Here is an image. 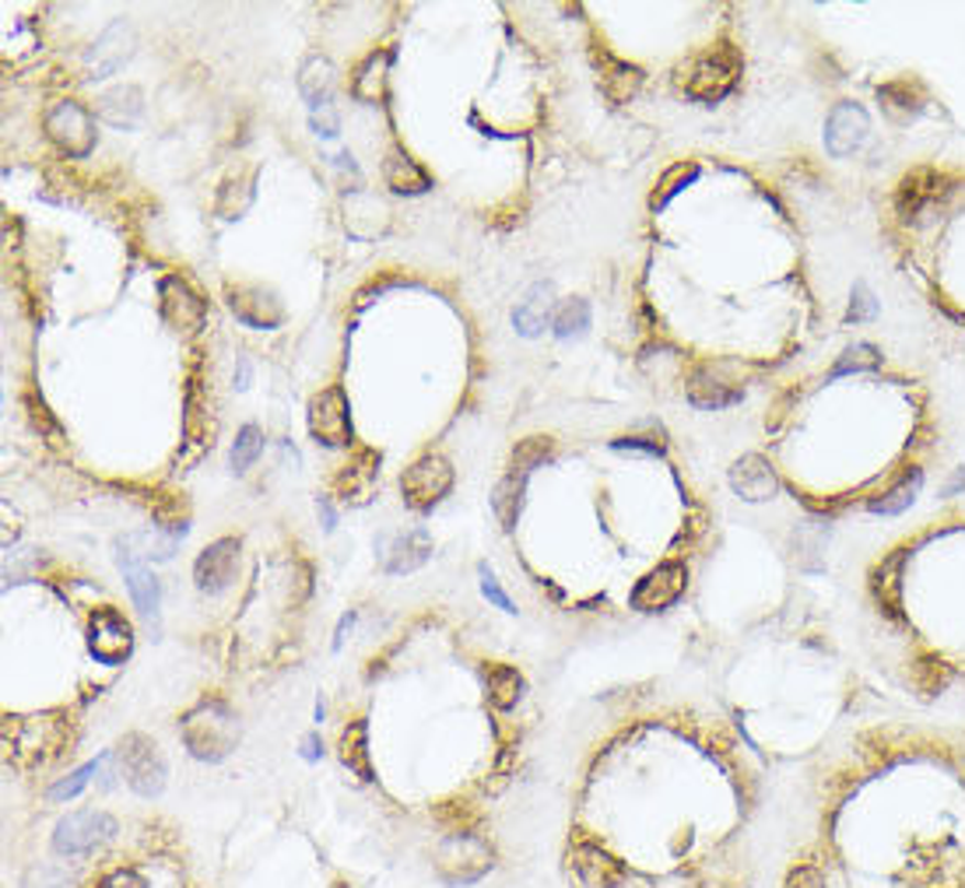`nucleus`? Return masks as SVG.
<instances>
[{"mask_svg": "<svg viewBox=\"0 0 965 888\" xmlns=\"http://www.w3.org/2000/svg\"><path fill=\"white\" fill-rule=\"evenodd\" d=\"M741 53L730 43H717L703 49L699 57L685 60L674 70V85L677 92H685L695 102H720L723 95L734 92V85L741 78Z\"/></svg>", "mask_w": 965, "mask_h": 888, "instance_id": "1", "label": "nucleus"}, {"mask_svg": "<svg viewBox=\"0 0 965 888\" xmlns=\"http://www.w3.org/2000/svg\"><path fill=\"white\" fill-rule=\"evenodd\" d=\"M180 734L193 758L222 762L239 741V717L222 699H201L180 720Z\"/></svg>", "mask_w": 965, "mask_h": 888, "instance_id": "2", "label": "nucleus"}, {"mask_svg": "<svg viewBox=\"0 0 965 888\" xmlns=\"http://www.w3.org/2000/svg\"><path fill=\"white\" fill-rule=\"evenodd\" d=\"M450 488L453 468L442 453H425L401 474V495L415 513H433L450 495Z\"/></svg>", "mask_w": 965, "mask_h": 888, "instance_id": "3", "label": "nucleus"}, {"mask_svg": "<svg viewBox=\"0 0 965 888\" xmlns=\"http://www.w3.org/2000/svg\"><path fill=\"white\" fill-rule=\"evenodd\" d=\"M46 137L57 145L67 158H88L96 151V113H88L78 102H57L49 105V113L43 120Z\"/></svg>", "mask_w": 965, "mask_h": 888, "instance_id": "4", "label": "nucleus"}, {"mask_svg": "<svg viewBox=\"0 0 965 888\" xmlns=\"http://www.w3.org/2000/svg\"><path fill=\"white\" fill-rule=\"evenodd\" d=\"M120 769L127 776V784L141 794V797H158L166 787V758L158 752V744L148 741L145 734H127L120 741Z\"/></svg>", "mask_w": 965, "mask_h": 888, "instance_id": "5", "label": "nucleus"}, {"mask_svg": "<svg viewBox=\"0 0 965 888\" xmlns=\"http://www.w3.org/2000/svg\"><path fill=\"white\" fill-rule=\"evenodd\" d=\"M310 436L319 447H348L351 442V407L341 386H327L313 394L306 412Z\"/></svg>", "mask_w": 965, "mask_h": 888, "instance_id": "6", "label": "nucleus"}, {"mask_svg": "<svg viewBox=\"0 0 965 888\" xmlns=\"http://www.w3.org/2000/svg\"><path fill=\"white\" fill-rule=\"evenodd\" d=\"M134 650V629L116 608H96L88 615V653L99 664H123Z\"/></svg>", "mask_w": 965, "mask_h": 888, "instance_id": "7", "label": "nucleus"}, {"mask_svg": "<svg viewBox=\"0 0 965 888\" xmlns=\"http://www.w3.org/2000/svg\"><path fill=\"white\" fill-rule=\"evenodd\" d=\"M116 565H120L123 580H127L134 608L141 611V618H145L148 626L158 629V618H162V583H158V576L152 573V565L123 541L116 548Z\"/></svg>", "mask_w": 965, "mask_h": 888, "instance_id": "8", "label": "nucleus"}, {"mask_svg": "<svg viewBox=\"0 0 965 888\" xmlns=\"http://www.w3.org/2000/svg\"><path fill=\"white\" fill-rule=\"evenodd\" d=\"M113 832H116V822L105 811H75L53 832V850L67 857H78V854H88V850H96L99 843L113 840Z\"/></svg>", "mask_w": 965, "mask_h": 888, "instance_id": "9", "label": "nucleus"}, {"mask_svg": "<svg viewBox=\"0 0 965 888\" xmlns=\"http://www.w3.org/2000/svg\"><path fill=\"white\" fill-rule=\"evenodd\" d=\"M134 29L127 18H116V22L105 29L99 40L88 46L85 53V75L99 81V78H113L116 70L134 57Z\"/></svg>", "mask_w": 965, "mask_h": 888, "instance_id": "10", "label": "nucleus"}, {"mask_svg": "<svg viewBox=\"0 0 965 888\" xmlns=\"http://www.w3.org/2000/svg\"><path fill=\"white\" fill-rule=\"evenodd\" d=\"M158 313L162 319L180 334H197L207 319V302L197 295L183 278L169 274L162 285H158Z\"/></svg>", "mask_w": 965, "mask_h": 888, "instance_id": "11", "label": "nucleus"}, {"mask_svg": "<svg viewBox=\"0 0 965 888\" xmlns=\"http://www.w3.org/2000/svg\"><path fill=\"white\" fill-rule=\"evenodd\" d=\"M239 573V541L218 538L211 541L193 562V583L201 594H225Z\"/></svg>", "mask_w": 965, "mask_h": 888, "instance_id": "12", "label": "nucleus"}, {"mask_svg": "<svg viewBox=\"0 0 965 888\" xmlns=\"http://www.w3.org/2000/svg\"><path fill=\"white\" fill-rule=\"evenodd\" d=\"M225 302H228L232 316L254 330H274L284 319V306L278 302V295L271 289H260V285H228Z\"/></svg>", "mask_w": 965, "mask_h": 888, "instance_id": "13", "label": "nucleus"}, {"mask_svg": "<svg viewBox=\"0 0 965 888\" xmlns=\"http://www.w3.org/2000/svg\"><path fill=\"white\" fill-rule=\"evenodd\" d=\"M688 570L682 562H660L657 570H650L636 583L632 591V608L636 611H664L685 594Z\"/></svg>", "mask_w": 965, "mask_h": 888, "instance_id": "14", "label": "nucleus"}, {"mask_svg": "<svg viewBox=\"0 0 965 888\" xmlns=\"http://www.w3.org/2000/svg\"><path fill=\"white\" fill-rule=\"evenodd\" d=\"M428 559H433V535H428L425 527H411V530H397V535L390 538H380V562H383V573L390 576L415 573Z\"/></svg>", "mask_w": 965, "mask_h": 888, "instance_id": "15", "label": "nucleus"}, {"mask_svg": "<svg viewBox=\"0 0 965 888\" xmlns=\"http://www.w3.org/2000/svg\"><path fill=\"white\" fill-rule=\"evenodd\" d=\"M871 120L856 102H839L826 120V148L832 158H850L867 140Z\"/></svg>", "mask_w": 965, "mask_h": 888, "instance_id": "16", "label": "nucleus"}, {"mask_svg": "<svg viewBox=\"0 0 965 888\" xmlns=\"http://www.w3.org/2000/svg\"><path fill=\"white\" fill-rule=\"evenodd\" d=\"M594 67H597L601 92L611 99L615 105L636 99V92L642 88V70L636 64H629V60L615 57V53L607 46H601V43L594 46Z\"/></svg>", "mask_w": 965, "mask_h": 888, "instance_id": "17", "label": "nucleus"}, {"mask_svg": "<svg viewBox=\"0 0 965 888\" xmlns=\"http://www.w3.org/2000/svg\"><path fill=\"white\" fill-rule=\"evenodd\" d=\"M730 488H734L744 503H765L779 492V477L765 457L744 453L734 460V468H730Z\"/></svg>", "mask_w": 965, "mask_h": 888, "instance_id": "18", "label": "nucleus"}, {"mask_svg": "<svg viewBox=\"0 0 965 888\" xmlns=\"http://www.w3.org/2000/svg\"><path fill=\"white\" fill-rule=\"evenodd\" d=\"M474 840L478 836H471V832H453L450 843L453 850H457V857H450V854H442L439 850V861H436V872H439V878L446 881V885H474V881H481L489 872H492V857H474L471 861V854L468 850L474 846Z\"/></svg>", "mask_w": 965, "mask_h": 888, "instance_id": "19", "label": "nucleus"}, {"mask_svg": "<svg viewBox=\"0 0 965 888\" xmlns=\"http://www.w3.org/2000/svg\"><path fill=\"white\" fill-rule=\"evenodd\" d=\"M569 867L586 888H615L621 881V864L594 843H576L569 850Z\"/></svg>", "mask_w": 965, "mask_h": 888, "instance_id": "20", "label": "nucleus"}, {"mask_svg": "<svg viewBox=\"0 0 965 888\" xmlns=\"http://www.w3.org/2000/svg\"><path fill=\"white\" fill-rule=\"evenodd\" d=\"M390 64H393V49H372L369 57L355 67L351 75V95L359 102L377 105L390 92Z\"/></svg>", "mask_w": 965, "mask_h": 888, "instance_id": "21", "label": "nucleus"}, {"mask_svg": "<svg viewBox=\"0 0 965 888\" xmlns=\"http://www.w3.org/2000/svg\"><path fill=\"white\" fill-rule=\"evenodd\" d=\"M60 744H64V723H60V717H29V720L18 723V734H14L11 752L14 755L40 752V762H43L53 752H60Z\"/></svg>", "mask_w": 965, "mask_h": 888, "instance_id": "22", "label": "nucleus"}, {"mask_svg": "<svg viewBox=\"0 0 965 888\" xmlns=\"http://www.w3.org/2000/svg\"><path fill=\"white\" fill-rule=\"evenodd\" d=\"M141 113H145V95H141L137 85H116L105 95H99V102H96V116L102 123H110V127H120V131L137 127Z\"/></svg>", "mask_w": 965, "mask_h": 888, "instance_id": "23", "label": "nucleus"}, {"mask_svg": "<svg viewBox=\"0 0 965 888\" xmlns=\"http://www.w3.org/2000/svg\"><path fill=\"white\" fill-rule=\"evenodd\" d=\"M551 306H556V289H551V281H538V285H530L524 292V299L516 302L513 327L524 337H538L551 319H556L551 316Z\"/></svg>", "mask_w": 965, "mask_h": 888, "instance_id": "24", "label": "nucleus"}, {"mask_svg": "<svg viewBox=\"0 0 965 888\" xmlns=\"http://www.w3.org/2000/svg\"><path fill=\"white\" fill-rule=\"evenodd\" d=\"M944 190V172H938L934 166H920L913 172H906L899 187H896V207L902 215H913V211L927 207L931 201L941 198Z\"/></svg>", "mask_w": 965, "mask_h": 888, "instance_id": "25", "label": "nucleus"}, {"mask_svg": "<svg viewBox=\"0 0 965 888\" xmlns=\"http://www.w3.org/2000/svg\"><path fill=\"white\" fill-rule=\"evenodd\" d=\"M299 92L310 102L313 113L327 110L334 92H337V67L327 57L313 53V57H306V64L299 67Z\"/></svg>", "mask_w": 965, "mask_h": 888, "instance_id": "26", "label": "nucleus"}, {"mask_svg": "<svg viewBox=\"0 0 965 888\" xmlns=\"http://www.w3.org/2000/svg\"><path fill=\"white\" fill-rule=\"evenodd\" d=\"M377 474H380V453H372V450H359L355 453V460L351 464H345V471L337 474V495H341V499L348 503H366V495H369V488H372V482H377Z\"/></svg>", "mask_w": 965, "mask_h": 888, "instance_id": "27", "label": "nucleus"}, {"mask_svg": "<svg viewBox=\"0 0 965 888\" xmlns=\"http://www.w3.org/2000/svg\"><path fill=\"white\" fill-rule=\"evenodd\" d=\"M923 485V471L920 468H902L896 477H891V485L885 492H878L874 499L867 503L871 513H882V517H896V513L909 509L917 499V492Z\"/></svg>", "mask_w": 965, "mask_h": 888, "instance_id": "28", "label": "nucleus"}, {"mask_svg": "<svg viewBox=\"0 0 965 888\" xmlns=\"http://www.w3.org/2000/svg\"><path fill=\"white\" fill-rule=\"evenodd\" d=\"M383 180L393 193H404V198H415V193H425L433 187L428 172L411 158L407 151H390L383 162Z\"/></svg>", "mask_w": 965, "mask_h": 888, "instance_id": "29", "label": "nucleus"}, {"mask_svg": "<svg viewBox=\"0 0 965 888\" xmlns=\"http://www.w3.org/2000/svg\"><path fill=\"white\" fill-rule=\"evenodd\" d=\"M688 401L695 407H706V412H717V407H727V404H738L741 401V390L730 386L723 380L712 376L709 369H695L688 376Z\"/></svg>", "mask_w": 965, "mask_h": 888, "instance_id": "30", "label": "nucleus"}, {"mask_svg": "<svg viewBox=\"0 0 965 888\" xmlns=\"http://www.w3.org/2000/svg\"><path fill=\"white\" fill-rule=\"evenodd\" d=\"M878 99H882V105H885L888 120H896V123L917 120L920 110H923V92H920V85H917V81H909V78H899V81L882 85V88H878Z\"/></svg>", "mask_w": 965, "mask_h": 888, "instance_id": "31", "label": "nucleus"}, {"mask_svg": "<svg viewBox=\"0 0 965 888\" xmlns=\"http://www.w3.org/2000/svg\"><path fill=\"white\" fill-rule=\"evenodd\" d=\"M345 769H351L359 779H372V762H369V723L351 720L341 731V744H337Z\"/></svg>", "mask_w": 965, "mask_h": 888, "instance_id": "32", "label": "nucleus"}, {"mask_svg": "<svg viewBox=\"0 0 965 888\" xmlns=\"http://www.w3.org/2000/svg\"><path fill=\"white\" fill-rule=\"evenodd\" d=\"M485 688L495 709H513L524 696V674L509 664H485Z\"/></svg>", "mask_w": 965, "mask_h": 888, "instance_id": "33", "label": "nucleus"}, {"mask_svg": "<svg viewBox=\"0 0 965 888\" xmlns=\"http://www.w3.org/2000/svg\"><path fill=\"white\" fill-rule=\"evenodd\" d=\"M257 169H246V172H236V176H228V180L222 183V190H218V215L222 218H243V211L254 204V198H257Z\"/></svg>", "mask_w": 965, "mask_h": 888, "instance_id": "34", "label": "nucleus"}, {"mask_svg": "<svg viewBox=\"0 0 965 888\" xmlns=\"http://www.w3.org/2000/svg\"><path fill=\"white\" fill-rule=\"evenodd\" d=\"M524 492H527V474H520V471H509L503 482L495 485V492H492V509H495L498 524H503V530H513L516 517H520Z\"/></svg>", "mask_w": 965, "mask_h": 888, "instance_id": "35", "label": "nucleus"}, {"mask_svg": "<svg viewBox=\"0 0 965 888\" xmlns=\"http://www.w3.org/2000/svg\"><path fill=\"white\" fill-rule=\"evenodd\" d=\"M695 176H699V166L695 162H674L664 176H660L657 180V187H653V193H650V207L653 211H660V207H667L677 193H682Z\"/></svg>", "mask_w": 965, "mask_h": 888, "instance_id": "36", "label": "nucleus"}, {"mask_svg": "<svg viewBox=\"0 0 965 888\" xmlns=\"http://www.w3.org/2000/svg\"><path fill=\"white\" fill-rule=\"evenodd\" d=\"M551 327H556V337H562V341H569V337H583L586 327H590V302L586 299H565L556 319H551Z\"/></svg>", "mask_w": 965, "mask_h": 888, "instance_id": "37", "label": "nucleus"}, {"mask_svg": "<svg viewBox=\"0 0 965 888\" xmlns=\"http://www.w3.org/2000/svg\"><path fill=\"white\" fill-rule=\"evenodd\" d=\"M263 453V432H260V425H243L239 429V436H236V442H232V453H228V460H232V471H249L257 464V457Z\"/></svg>", "mask_w": 965, "mask_h": 888, "instance_id": "38", "label": "nucleus"}, {"mask_svg": "<svg viewBox=\"0 0 965 888\" xmlns=\"http://www.w3.org/2000/svg\"><path fill=\"white\" fill-rule=\"evenodd\" d=\"M548 457H551V439L548 436H530V439H524L520 447L513 450V468L509 471L530 474L534 468H541Z\"/></svg>", "mask_w": 965, "mask_h": 888, "instance_id": "39", "label": "nucleus"}, {"mask_svg": "<svg viewBox=\"0 0 965 888\" xmlns=\"http://www.w3.org/2000/svg\"><path fill=\"white\" fill-rule=\"evenodd\" d=\"M878 362H882V355H878V348H871V345H850L843 355H839V362H835V376H846V372H867V369H878Z\"/></svg>", "mask_w": 965, "mask_h": 888, "instance_id": "40", "label": "nucleus"}, {"mask_svg": "<svg viewBox=\"0 0 965 888\" xmlns=\"http://www.w3.org/2000/svg\"><path fill=\"white\" fill-rule=\"evenodd\" d=\"M96 773H99V758L96 762H85L81 769H75L67 779H60V784L49 790V797H53V801H70V797H78L88 787V779H92Z\"/></svg>", "mask_w": 965, "mask_h": 888, "instance_id": "41", "label": "nucleus"}, {"mask_svg": "<svg viewBox=\"0 0 965 888\" xmlns=\"http://www.w3.org/2000/svg\"><path fill=\"white\" fill-rule=\"evenodd\" d=\"M478 576H481V594H485V597H489V600L495 604V608H498V611H506V615H513V611H516V608H513V600L506 597V591H503V587H498V580H495V573L489 570V565H485V562H481V565H478Z\"/></svg>", "mask_w": 965, "mask_h": 888, "instance_id": "42", "label": "nucleus"}, {"mask_svg": "<svg viewBox=\"0 0 965 888\" xmlns=\"http://www.w3.org/2000/svg\"><path fill=\"white\" fill-rule=\"evenodd\" d=\"M615 450H632V453H664V439L660 436H621L611 442Z\"/></svg>", "mask_w": 965, "mask_h": 888, "instance_id": "43", "label": "nucleus"}, {"mask_svg": "<svg viewBox=\"0 0 965 888\" xmlns=\"http://www.w3.org/2000/svg\"><path fill=\"white\" fill-rule=\"evenodd\" d=\"M310 127L319 134V137H337V131H341V120H337L334 105H327V110H316L310 116Z\"/></svg>", "mask_w": 965, "mask_h": 888, "instance_id": "44", "label": "nucleus"}, {"mask_svg": "<svg viewBox=\"0 0 965 888\" xmlns=\"http://www.w3.org/2000/svg\"><path fill=\"white\" fill-rule=\"evenodd\" d=\"M99 888H145V881H141L134 872H116V875L105 878Z\"/></svg>", "mask_w": 965, "mask_h": 888, "instance_id": "45", "label": "nucleus"}, {"mask_svg": "<svg viewBox=\"0 0 965 888\" xmlns=\"http://www.w3.org/2000/svg\"><path fill=\"white\" fill-rule=\"evenodd\" d=\"M871 313H874L871 295H867L864 289H856V299L850 302V319H864V316H871Z\"/></svg>", "mask_w": 965, "mask_h": 888, "instance_id": "46", "label": "nucleus"}, {"mask_svg": "<svg viewBox=\"0 0 965 888\" xmlns=\"http://www.w3.org/2000/svg\"><path fill=\"white\" fill-rule=\"evenodd\" d=\"M302 744H306V752H302V755H306V758H316V755H324V744H319V738H316V734H310V738H306V741H302Z\"/></svg>", "mask_w": 965, "mask_h": 888, "instance_id": "47", "label": "nucleus"}, {"mask_svg": "<svg viewBox=\"0 0 965 888\" xmlns=\"http://www.w3.org/2000/svg\"><path fill=\"white\" fill-rule=\"evenodd\" d=\"M319 513H324V527L334 530L337 527V517H334V509L327 506V499H319Z\"/></svg>", "mask_w": 965, "mask_h": 888, "instance_id": "48", "label": "nucleus"}]
</instances>
